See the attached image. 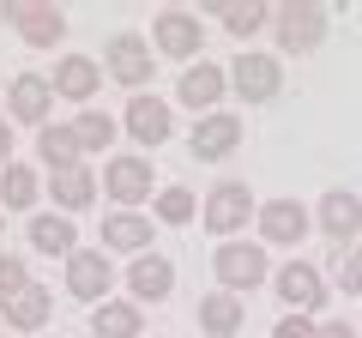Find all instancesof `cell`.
Returning a JSON list of instances; mask_svg holds the SVG:
<instances>
[{
    "instance_id": "25",
    "label": "cell",
    "mask_w": 362,
    "mask_h": 338,
    "mask_svg": "<svg viewBox=\"0 0 362 338\" xmlns=\"http://www.w3.org/2000/svg\"><path fill=\"white\" fill-rule=\"evenodd\" d=\"M42 199V182L30 163H6L0 169V211H30Z\"/></svg>"
},
{
    "instance_id": "1",
    "label": "cell",
    "mask_w": 362,
    "mask_h": 338,
    "mask_svg": "<svg viewBox=\"0 0 362 338\" xmlns=\"http://www.w3.org/2000/svg\"><path fill=\"white\" fill-rule=\"evenodd\" d=\"M211 272H218V290H259L272 284V260H266V242H218L211 254Z\"/></svg>"
},
{
    "instance_id": "30",
    "label": "cell",
    "mask_w": 362,
    "mask_h": 338,
    "mask_svg": "<svg viewBox=\"0 0 362 338\" xmlns=\"http://www.w3.org/2000/svg\"><path fill=\"white\" fill-rule=\"evenodd\" d=\"M332 284L362 290V247H332Z\"/></svg>"
},
{
    "instance_id": "29",
    "label": "cell",
    "mask_w": 362,
    "mask_h": 338,
    "mask_svg": "<svg viewBox=\"0 0 362 338\" xmlns=\"http://www.w3.org/2000/svg\"><path fill=\"white\" fill-rule=\"evenodd\" d=\"M194 218H199V199H194V187H163V194H157V223L181 230V223H194Z\"/></svg>"
},
{
    "instance_id": "12",
    "label": "cell",
    "mask_w": 362,
    "mask_h": 338,
    "mask_svg": "<svg viewBox=\"0 0 362 338\" xmlns=\"http://www.w3.org/2000/svg\"><path fill=\"white\" fill-rule=\"evenodd\" d=\"M49 109H54V85L49 73H18L13 91H6V121H25V127H49Z\"/></svg>"
},
{
    "instance_id": "13",
    "label": "cell",
    "mask_w": 362,
    "mask_h": 338,
    "mask_svg": "<svg viewBox=\"0 0 362 338\" xmlns=\"http://www.w3.org/2000/svg\"><path fill=\"white\" fill-rule=\"evenodd\" d=\"M49 85H54V97L90 109V97L103 91V61H90V54H61L54 73H49Z\"/></svg>"
},
{
    "instance_id": "24",
    "label": "cell",
    "mask_w": 362,
    "mask_h": 338,
    "mask_svg": "<svg viewBox=\"0 0 362 338\" xmlns=\"http://www.w3.org/2000/svg\"><path fill=\"white\" fill-rule=\"evenodd\" d=\"M90 332L97 338H145V314L133 296H109L97 302V314H90Z\"/></svg>"
},
{
    "instance_id": "26",
    "label": "cell",
    "mask_w": 362,
    "mask_h": 338,
    "mask_svg": "<svg viewBox=\"0 0 362 338\" xmlns=\"http://www.w3.org/2000/svg\"><path fill=\"white\" fill-rule=\"evenodd\" d=\"M49 314H54V296H49L42 284H30L25 296L6 302V326H13V332H42V326H49Z\"/></svg>"
},
{
    "instance_id": "9",
    "label": "cell",
    "mask_w": 362,
    "mask_h": 338,
    "mask_svg": "<svg viewBox=\"0 0 362 338\" xmlns=\"http://www.w3.org/2000/svg\"><path fill=\"white\" fill-rule=\"evenodd\" d=\"M109 290H115L109 247H78L73 260H66V296L73 302H109Z\"/></svg>"
},
{
    "instance_id": "22",
    "label": "cell",
    "mask_w": 362,
    "mask_h": 338,
    "mask_svg": "<svg viewBox=\"0 0 362 338\" xmlns=\"http://www.w3.org/2000/svg\"><path fill=\"white\" fill-rule=\"evenodd\" d=\"M242 320H247V308H242L235 290H206V296H199V332L206 338H235Z\"/></svg>"
},
{
    "instance_id": "21",
    "label": "cell",
    "mask_w": 362,
    "mask_h": 338,
    "mask_svg": "<svg viewBox=\"0 0 362 338\" xmlns=\"http://www.w3.org/2000/svg\"><path fill=\"white\" fill-rule=\"evenodd\" d=\"M37 163L49 169V175H66V169H78V163H85L73 121H49V127L37 133Z\"/></svg>"
},
{
    "instance_id": "3",
    "label": "cell",
    "mask_w": 362,
    "mask_h": 338,
    "mask_svg": "<svg viewBox=\"0 0 362 338\" xmlns=\"http://www.w3.org/2000/svg\"><path fill=\"white\" fill-rule=\"evenodd\" d=\"M103 73L115 78V85H127V91H145L151 73H157L151 37H139V30H115V37H109V54H103Z\"/></svg>"
},
{
    "instance_id": "15",
    "label": "cell",
    "mask_w": 362,
    "mask_h": 338,
    "mask_svg": "<svg viewBox=\"0 0 362 338\" xmlns=\"http://www.w3.org/2000/svg\"><path fill=\"white\" fill-rule=\"evenodd\" d=\"M308 206L302 199H266L259 206V242L266 247H296L302 235H308Z\"/></svg>"
},
{
    "instance_id": "32",
    "label": "cell",
    "mask_w": 362,
    "mask_h": 338,
    "mask_svg": "<svg viewBox=\"0 0 362 338\" xmlns=\"http://www.w3.org/2000/svg\"><path fill=\"white\" fill-rule=\"evenodd\" d=\"M272 338H320V326H314L308 314H284V320L272 326Z\"/></svg>"
},
{
    "instance_id": "7",
    "label": "cell",
    "mask_w": 362,
    "mask_h": 338,
    "mask_svg": "<svg viewBox=\"0 0 362 338\" xmlns=\"http://www.w3.org/2000/svg\"><path fill=\"white\" fill-rule=\"evenodd\" d=\"M272 290H278V302H284L290 314H314V308H326V272L320 266H308V260H284L278 272H272Z\"/></svg>"
},
{
    "instance_id": "33",
    "label": "cell",
    "mask_w": 362,
    "mask_h": 338,
    "mask_svg": "<svg viewBox=\"0 0 362 338\" xmlns=\"http://www.w3.org/2000/svg\"><path fill=\"white\" fill-rule=\"evenodd\" d=\"M6 163H13V121L0 115V169H6Z\"/></svg>"
},
{
    "instance_id": "18",
    "label": "cell",
    "mask_w": 362,
    "mask_h": 338,
    "mask_svg": "<svg viewBox=\"0 0 362 338\" xmlns=\"http://www.w3.org/2000/svg\"><path fill=\"white\" fill-rule=\"evenodd\" d=\"M97 194H103V175H97L90 163L66 169V175H49V199H54V211H61V218H78Z\"/></svg>"
},
{
    "instance_id": "6",
    "label": "cell",
    "mask_w": 362,
    "mask_h": 338,
    "mask_svg": "<svg viewBox=\"0 0 362 338\" xmlns=\"http://www.w3.org/2000/svg\"><path fill=\"white\" fill-rule=\"evenodd\" d=\"M223 97H230V66H218V61L181 66V78H175V103L181 109H194V115H218Z\"/></svg>"
},
{
    "instance_id": "31",
    "label": "cell",
    "mask_w": 362,
    "mask_h": 338,
    "mask_svg": "<svg viewBox=\"0 0 362 338\" xmlns=\"http://www.w3.org/2000/svg\"><path fill=\"white\" fill-rule=\"evenodd\" d=\"M25 290H30L25 260H18V254H0V308H6L13 296H25Z\"/></svg>"
},
{
    "instance_id": "28",
    "label": "cell",
    "mask_w": 362,
    "mask_h": 338,
    "mask_svg": "<svg viewBox=\"0 0 362 338\" xmlns=\"http://www.w3.org/2000/svg\"><path fill=\"white\" fill-rule=\"evenodd\" d=\"M73 133H78V151H109V145H115V115H103V109H78V121H73Z\"/></svg>"
},
{
    "instance_id": "35",
    "label": "cell",
    "mask_w": 362,
    "mask_h": 338,
    "mask_svg": "<svg viewBox=\"0 0 362 338\" xmlns=\"http://www.w3.org/2000/svg\"><path fill=\"white\" fill-rule=\"evenodd\" d=\"M356 332H362V326H356Z\"/></svg>"
},
{
    "instance_id": "8",
    "label": "cell",
    "mask_w": 362,
    "mask_h": 338,
    "mask_svg": "<svg viewBox=\"0 0 362 338\" xmlns=\"http://www.w3.org/2000/svg\"><path fill=\"white\" fill-rule=\"evenodd\" d=\"M278 85H284V66H278V54L266 49H242L230 61V91L247 97V103H272L278 97Z\"/></svg>"
},
{
    "instance_id": "23",
    "label": "cell",
    "mask_w": 362,
    "mask_h": 338,
    "mask_svg": "<svg viewBox=\"0 0 362 338\" xmlns=\"http://www.w3.org/2000/svg\"><path fill=\"white\" fill-rule=\"evenodd\" d=\"M30 247L49 254V260H73V254H78L73 218H61V211H37V218H30Z\"/></svg>"
},
{
    "instance_id": "27",
    "label": "cell",
    "mask_w": 362,
    "mask_h": 338,
    "mask_svg": "<svg viewBox=\"0 0 362 338\" xmlns=\"http://www.w3.org/2000/svg\"><path fill=\"white\" fill-rule=\"evenodd\" d=\"M218 18H223V30H230V37H259V30L272 25V6L266 0H235V6H218Z\"/></svg>"
},
{
    "instance_id": "10",
    "label": "cell",
    "mask_w": 362,
    "mask_h": 338,
    "mask_svg": "<svg viewBox=\"0 0 362 338\" xmlns=\"http://www.w3.org/2000/svg\"><path fill=\"white\" fill-rule=\"evenodd\" d=\"M6 25L25 37V49H61V37H66V13L49 6V0H13Z\"/></svg>"
},
{
    "instance_id": "19",
    "label": "cell",
    "mask_w": 362,
    "mask_h": 338,
    "mask_svg": "<svg viewBox=\"0 0 362 338\" xmlns=\"http://www.w3.org/2000/svg\"><path fill=\"white\" fill-rule=\"evenodd\" d=\"M103 242H109V254H151V242H157V223L145 218V211H109L103 218Z\"/></svg>"
},
{
    "instance_id": "4",
    "label": "cell",
    "mask_w": 362,
    "mask_h": 338,
    "mask_svg": "<svg viewBox=\"0 0 362 338\" xmlns=\"http://www.w3.org/2000/svg\"><path fill=\"white\" fill-rule=\"evenodd\" d=\"M151 49L163 54V61L194 66L199 49H206V25H199L194 13H181V6H163V13L151 18Z\"/></svg>"
},
{
    "instance_id": "17",
    "label": "cell",
    "mask_w": 362,
    "mask_h": 338,
    "mask_svg": "<svg viewBox=\"0 0 362 338\" xmlns=\"http://www.w3.org/2000/svg\"><path fill=\"white\" fill-rule=\"evenodd\" d=\"M121 127L133 133V145H163L169 133H175V115H169V103L163 97H127V121Z\"/></svg>"
},
{
    "instance_id": "5",
    "label": "cell",
    "mask_w": 362,
    "mask_h": 338,
    "mask_svg": "<svg viewBox=\"0 0 362 338\" xmlns=\"http://www.w3.org/2000/svg\"><path fill=\"white\" fill-rule=\"evenodd\" d=\"M103 194L115 199L121 211H133V206H145V199L157 194V175H151V157H139V151H127V157H109V163H103Z\"/></svg>"
},
{
    "instance_id": "16",
    "label": "cell",
    "mask_w": 362,
    "mask_h": 338,
    "mask_svg": "<svg viewBox=\"0 0 362 338\" xmlns=\"http://www.w3.org/2000/svg\"><path fill=\"white\" fill-rule=\"evenodd\" d=\"M235 145H242V115L218 109V115H199V127H194V139H187V151H194L199 163H223Z\"/></svg>"
},
{
    "instance_id": "34",
    "label": "cell",
    "mask_w": 362,
    "mask_h": 338,
    "mask_svg": "<svg viewBox=\"0 0 362 338\" xmlns=\"http://www.w3.org/2000/svg\"><path fill=\"white\" fill-rule=\"evenodd\" d=\"M320 338H362V332H350V320H326Z\"/></svg>"
},
{
    "instance_id": "11",
    "label": "cell",
    "mask_w": 362,
    "mask_h": 338,
    "mask_svg": "<svg viewBox=\"0 0 362 338\" xmlns=\"http://www.w3.org/2000/svg\"><path fill=\"white\" fill-rule=\"evenodd\" d=\"M259 211H254V187L247 182H218L206 194V230L211 235H235L242 223H254Z\"/></svg>"
},
{
    "instance_id": "14",
    "label": "cell",
    "mask_w": 362,
    "mask_h": 338,
    "mask_svg": "<svg viewBox=\"0 0 362 338\" xmlns=\"http://www.w3.org/2000/svg\"><path fill=\"white\" fill-rule=\"evenodd\" d=\"M314 218H320V230L332 235L338 247H356V235H362V194H350V187H326Z\"/></svg>"
},
{
    "instance_id": "20",
    "label": "cell",
    "mask_w": 362,
    "mask_h": 338,
    "mask_svg": "<svg viewBox=\"0 0 362 338\" xmlns=\"http://www.w3.org/2000/svg\"><path fill=\"white\" fill-rule=\"evenodd\" d=\"M169 290H175V266L163 260V254H139V260L127 266V296L139 302H169Z\"/></svg>"
},
{
    "instance_id": "2",
    "label": "cell",
    "mask_w": 362,
    "mask_h": 338,
    "mask_svg": "<svg viewBox=\"0 0 362 338\" xmlns=\"http://www.w3.org/2000/svg\"><path fill=\"white\" fill-rule=\"evenodd\" d=\"M272 37L290 54H314L326 42V6L320 0H284V6L272 13Z\"/></svg>"
}]
</instances>
